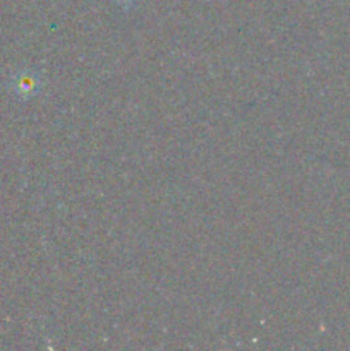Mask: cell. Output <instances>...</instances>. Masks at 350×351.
<instances>
[{
	"label": "cell",
	"instance_id": "obj_1",
	"mask_svg": "<svg viewBox=\"0 0 350 351\" xmlns=\"http://www.w3.org/2000/svg\"><path fill=\"white\" fill-rule=\"evenodd\" d=\"M9 88L19 99H31L43 89V79L33 69H19L9 79Z\"/></svg>",
	"mask_w": 350,
	"mask_h": 351
},
{
	"label": "cell",
	"instance_id": "obj_2",
	"mask_svg": "<svg viewBox=\"0 0 350 351\" xmlns=\"http://www.w3.org/2000/svg\"><path fill=\"white\" fill-rule=\"evenodd\" d=\"M117 3H119V5H122V7H126V9H129L130 5H132L134 2H136V0H115Z\"/></svg>",
	"mask_w": 350,
	"mask_h": 351
}]
</instances>
